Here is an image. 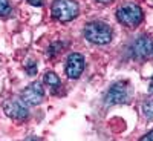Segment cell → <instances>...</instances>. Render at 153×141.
<instances>
[{"label":"cell","mask_w":153,"mask_h":141,"mask_svg":"<svg viewBox=\"0 0 153 141\" xmlns=\"http://www.w3.org/2000/svg\"><path fill=\"white\" fill-rule=\"evenodd\" d=\"M97 2H100V3H110L112 0H97Z\"/></svg>","instance_id":"obj_16"},{"label":"cell","mask_w":153,"mask_h":141,"mask_svg":"<svg viewBox=\"0 0 153 141\" xmlns=\"http://www.w3.org/2000/svg\"><path fill=\"white\" fill-rule=\"evenodd\" d=\"M117 19H118L120 23L124 25V26L135 28V26H138V25L143 22L144 14H143L141 8H139L138 5H135V3H126V5L118 8Z\"/></svg>","instance_id":"obj_3"},{"label":"cell","mask_w":153,"mask_h":141,"mask_svg":"<svg viewBox=\"0 0 153 141\" xmlns=\"http://www.w3.org/2000/svg\"><path fill=\"white\" fill-rule=\"evenodd\" d=\"M139 141H153V131H150L147 135H144L141 140H139Z\"/></svg>","instance_id":"obj_14"},{"label":"cell","mask_w":153,"mask_h":141,"mask_svg":"<svg viewBox=\"0 0 153 141\" xmlns=\"http://www.w3.org/2000/svg\"><path fill=\"white\" fill-rule=\"evenodd\" d=\"M43 83H46L49 87H58L60 86V78H58V75L52 71H48L43 77Z\"/></svg>","instance_id":"obj_9"},{"label":"cell","mask_w":153,"mask_h":141,"mask_svg":"<svg viewBox=\"0 0 153 141\" xmlns=\"http://www.w3.org/2000/svg\"><path fill=\"white\" fill-rule=\"evenodd\" d=\"M11 12V6L8 0H0V17H5Z\"/></svg>","instance_id":"obj_11"},{"label":"cell","mask_w":153,"mask_h":141,"mask_svg":"<svg viewBox=\"0 0 153 141\" xmlns=\"http://www.w3.org/2000/svg\"><path fill=\"white\" fill-rule=\"evenodd\" d=\"M106 104H121L127 101V89L123 83H115L109 87L106 94Z\"/></svg>","instance_id":"obj_7"},{"label":"cell","mask_w":153,"mask_h":141,"mask_svg":"<svg viewBox=\"0 0 153 141\" xmlns=\"http://www.w3.org/2000/svg\"><path fill=\"white\" fill-rule=\"evenodd\" d=\"M152 57H153V49H152Z\"/></svg>","instance_id":"obj_18"},{"label":"cell","mask_w":153,"mask_h":141,"mask_svg":"<svg viewBox=\"0 0 153 141\" xmlns=\"http://www.w3.org/2000/svg\"><path fill=\"white\" fill-rule=\"evenodd\" d=\"M28 2H29L32 6H43V5H45V0H28Z\"/></svg>","instance_id":"obj_13"},{"label":"cell","mask_w":153,"mask_h":141,"mask_svg":"<svg viewBox=\"0 0 153 141\" xmlns=\"http://www.w3.org/2000/svg\"><path fill=\"white\" fill-rule=\"evenodd\" d=\"M80 12V6L75 0H54L51 6V14L57 22L68 23L74 20Z\"/></svg>","instance_id":"obj_2"},{"label":"cell","mask_w":153,"mask_h":141,"mask_svg":"<svg viewBox=\"0 0 153 141\" xmlns=\"http://www.w3.org/2000/svg\"><path fill=\"white\" fill-rule=\"evenodd\" d=\"M149 92H150V95H153V77H152L150 84H149Z\"/></svg>","instance_id":"obj_15"},{"label":"cell","mask_w":153,"mask_h":141,"mask_svg":"<svg viewBox=\"0 0 153 141\" xmlns=\"http://www.w3.org/2000/svg\"><path fill=\"white\" fill-rule=\"evenodd\" d=\"M143 113L147 118H153V100H147L143 103Z\"/></svg>","instance_id":"obj_10"},{"label":"cell","mask_w":153,"mask_h":141,"mask_svg":"<svg viewBox=\"0 0 153 141\" xmlns=\"http://www.w3.org/2000/svg\"><path fill=\"white\" fill-rule=\"evenodd\" d=\"M3 112L6 113V117L12 118V120H17V121H23L28 118V109L25 107L23 103L17 100H8L5 101L3 104Z\"/></svg>","instance_id":"obj_6"},{"label":"cell","mask_w":153,"mask_h":141,"mask_svg":"<svg viewBox=\"0 0 153 141\" xmlns=\"http://www.w3.org/2000/svg\"><path fill=\"white\" fill-rule=\"evenodd\" d=\"M152 49H153V40L147 35H143L133 43V55L138 58L152 57Z\"/></svg>","instance_id":"obj_8"},{"label":"cell","mask_w":153,"mask_h":141,"mask_svg":"<svg viewBox=\"0 0 153 141\" xmlns=\"http://www.w3.org/2000/svg\"><path fill=\"white\" fill-rule=\"evenodd\" d=\"M84 65H86L84 57L81 54H78V52L71 54L68 57V60H66V68H65L66 75L69 77V78H72V80L80 78L83 71H84Z\"/></svg>","instance_id":"obj_5"},{"label":"cell","mask_w":153,"mask_h":141,"mask_svg":"<svg viewBox=\"0 0 153 141\" xmlns=\"http://www.w3.org/2000/svg\"><path fill=\"white\" fill-rule=\"evenodd\" d=\"M26 72H28V75H35L37 74V63L29 61L26 65Z\"/></svg>","instance_id":"obj_12"},{"label":"cell","mask_w":153,"mask_h":141,"mask_svg":"<svg viewBox=\"0 0 153 141\" xmlns=\"http://www.w3.org/2000/svg\"><path fill=\"white\" fill-rule=\"evenodd\" d=\"M83 34L94 45H107L112 40V28L104 22H91L83 28Z\"/></svg>","instance_id":"obj_1"},{"label":"cell","mask_w":153,"mask_h":141,"mask_svg":"<svg viewBox=\"0 0 153 141\" xmlns=\"http://www.w3.org/2000/svg\"><path fill=\"white\" fill-rule=\"evenodd\" d=\"M45 98V89L42 83H31L29 86H26L22 92V100L25 104L28 106H38Z\"/></svg>","instance_id":"obj_4"},{"label":"cell","mask_w":153,"mask_h":141,"mask_svg":"<svg viewBox=\"0 0 153 141\" xmlns=\"http://www.w3.org/2000/svg\"><path fill=\"white\" fill-rule=\"evenodd\" d=\"M26 141H40V140H38V138H35V137H31V138H28Z\"/></svg>","instance_id":"obj_17"}]
</instances>
